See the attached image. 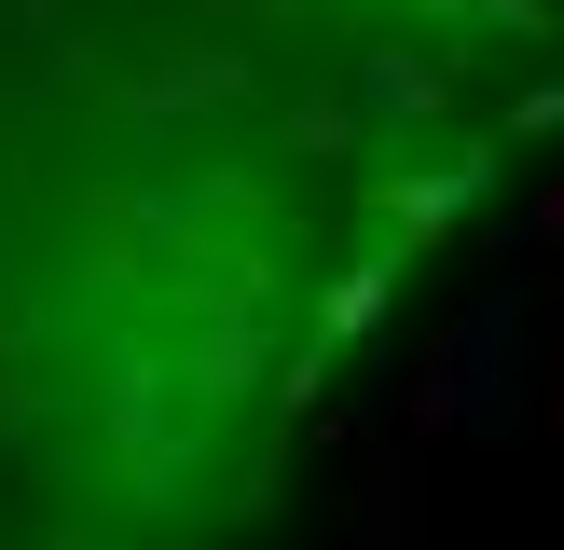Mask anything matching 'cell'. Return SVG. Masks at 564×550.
<instances>
[{"label":"cell","mask_w":564,"mask_h":550,"mask_svg":"<svg viewBox=\"0 0 564 550\" xmlns=\"http://www.w3.org/2000/svg\"><path fill=\"white\" fill-rule=\"evenodd\" d=\"M538 427V289L482 275L400 385V440H523Z\"/></svg>","instance_id":"obj_1"},{"label":"cell","mask_w":564,"mask_h":550,"mask_svg":"<svg viewBox=\"0 0 564 550\" xmlns=\"http://www.w3.org/2000/svg\"><path fill=\"white\" fill-rule=\"evenodd\" d=\"M248 97H262V55L248 42H165V55H138V69L110 82L138 165H193V124H207V110H248Z\"/></svg>","instance_id":"obj_3"},{"label":"cell","mask_w":564,"mask_h":550,"mask_svg":"<svg viewBox=\"0 0 564 550\" xmlns=\"http://www.w3.org/2000/svg\"><path fill=\"white\" fill-rule=\"evenodd\" d=\"M165 372H180V399L220 427V413H248V399L275 385V330H262V317H193L180 344H165Z\"/></svg>","instance_id":"obj_6"},{"label":"cell","mask_w":564,"mask_h":550,"mask_svg":"<svg viewBox=\"0 0 564 550\" xmlns=\"http://www.w3.org/2000/svg\"><path fill=\"white\" fill-rule=\"evenodd\" d=\"M413 14L441 28V42H551V0H413Z\"/></svg>","instance_id":"obj_11"},{"label":"cell","mask_w":564,"mask_h":550,"mask_svg":"<svg viewBox=\"0 0 564 550\" xmlns=\"http://www.w3.org/2000/svg\"><path fill=\"white\" fill-rule=\"evenodd\" d=\"M97 427H110V468H124L138 509H180V495L207 482V413L180 399L165 344H124V330L97 344Z\"/></svg>","instance_id":"obj_2"},{"label":"cell","mask_w":564,"mask_h":550,"mask_svg":"<svg viewBox=\"0 0 564 550\" xmlns=\"http://www.w3.org/2000/svg\"><path fill=\"white\" fill-rule=\"evenodd\" d=\"M0 55H42V82H83V69H97L83 0H0Z\"/></svg>","instance_id":"obj_9"},{"label":"cell","mask_w":564,"mask_h":550,"mask_svg":"<svg viewBox=\"0 0 564 550\" xmlns=\"http://www.w3.org/2000/svg\"><path fill=\"white\" fill-rule=\"evenodd\" d=\"M496 179H510V138H468L455 165H400V179H386V234H400V248L468 234V220L496 207Z\"/></svg>","instance_id":"obj_5"},{"label":"cell","mask_w":564,"mask_h":550,"mask_svg":"<svg viewBox=\"0 0 564 550\" xmlns=\"http://www.w3.org/2000/svg\"><path fill=\"white\" fill-rule=\"evenodd\" d=\"M523 234H538V248H564V179L538 193V220H523Z\"/></svg>","instance_id":"obj_15"},{"label":"cell","mask_w":564,"mask_h":550,"mask_svg":"<svg viewBox=\"0 0 564 550\" xmlns=\"http://www.w3.org/2000/svg\"><path fill=\"white\" fill-rule=\"evenodd\" d=\"M0 262H14V248H0Z\"/></svg>","instance_id":"obj_16"},{"label":"cell","mask_w":564,"mask_h":550,"mask_svg":"<svg viewBox=\"0 0 564 550\" xmlns=\"http://www.w3.org/2000/svg\"><path fill=\"white\" fill-rule=\"evenodd\" d=\"M193 14H235V28H303V0H193Z\"/></svg>","instance_id":"obj_14"},{"label":"cell","mask_w":564,"mask_h":550,"mask_svg":"<svg viewBox=\"0 0 564 550\" xmlns=\"http://www.w3.org/2000/svg\"><path fill=\"white\" fill-rule=\"evenodd\" d=\"M345 97H358V124L372 138H441L455 124V97H468V55L455 42H413V28H372V42H345Z\"/></svg>","instance_id":"obj_4"},{"label":"cell","mask_w":564,"mask_h":550,"mask_svg":"<svg viewBox=\"0 0 564 550\" xmlns=\"http://www.w3.org/2000/svg\"><path fill=\"white\" fill-rule=\"evenodd\" d=\"M496 138H510V152H523V138H564V82L538 69V82H523V97H510V124H496Z\"/></svg>","instance_id":"obj_13"},{"label":"cell","mask_w":564,"mask_h":550,"mask_svg":"<svg viewBox=\"0 0 564 550\" xmlns=\"http://www.w3.org/2000/svg\"><path fill=\"white\" fill-rule=\"evenodd\" d=\"M235 207H248L235 165H165V179H138V193H124V234H138V248H165V262H193V234H220Z\"/></svg>","instance_id":"obj_7"},{"label":"cell","mask_w":564,"mask_h":550,"mask_svg":"<svg viewBox=\"0 0 564 550\" xmlns=\"http://www.w3.org/2000/svg\"><path fill=\"white\" fill-rule=\"evenodd\" d=\"M400 275H413V248H372V262H345L317 289V358H345V344H372L386 330V302H400Z\"/></svg>","instance_id":"obj_8"},{"label":"cell","mask_w":564,"mask_h":550,"mask_svg":"<svg viewBox=\"0 0 564 550\" xmlns=\"http://www.w3.org/2000/svg\"><path fill=\"white\" fill-rule=\"evenodd\" d=\"M358 537H372V550H400V537H413V454H386L372 482H358Z\"/></svg>","instance_id":"obj_12"},{"label":"cell","mask_w":564,"mask_h":550,"mask_svg":"<svg viewBox=\"0 0 564 550\" xmlns=\"http://www.w3.org/2000/svg\"><path fill=\"white\" fill-rule=\"evenodd\" d=\"M358 138H372V124H358V97H330V82H303V97H275V152H290V165H345L358 152Z\"/></svg>","instance_id":"obj_10"}]
</instances>
